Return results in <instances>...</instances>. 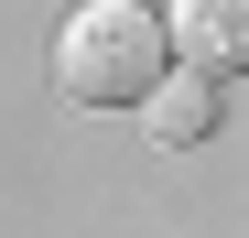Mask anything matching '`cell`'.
Returning <instances> with one entry per match:
<instances>
[{
  "label": "cell",
  "mask_w": 249,
  "mask_h": 238,
  "mask_svg": "<svg viewBox=\"0 0 249 238\" xmlns=\"http://www.w3.org/2000/svg\"><path fill=\"white\" fill-rule=\"evenodd\" d=\"M162 54L174 33L152 0H76L54 33V87L87 108H141V87H162Z\"/></svg>",
  "instance_id": "cell-1"
},
{
  "label": "cell",
  "mask_w": 249,
  "mask_h": 238,
  "mask_svg": "<svg viewBox=\"0 0 249 238\" xmlns=\"http://www.w3.org/2000/svg\"><path fill=\"white\" fill-rule=\"evenodd\" d=\"M174 54L195 65V76H238L249 65V0H174Z\"/></svg>",
  "instance_id": "cell-2"
},
{
  "label": "cell",
  "mask_w": 249,
  "mask_h": 238,
  "mask_svg": "<svg viewBox=\"0 0 249 238\" xmlns=\"http://www.w3.org/2000/svg\"><path fill=\"white\" fill-rule=\"evenodd\" d=\"M141 130L152 141H206L217 130V98L206 87H141Z\"/></svg>",
  "instance_id": "cell-3"
}]
</instances>
